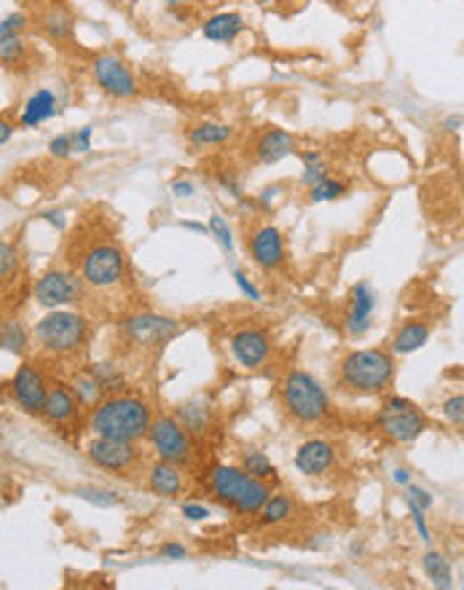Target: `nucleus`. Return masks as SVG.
Here are the masks:
<instances>
[{
  "instance_id": "1",
  "label": "nucleus",
  "mask_w": 464,
  "mask_h": 590,
  "mask_svg": "<svg viewBox=\"0 0 464 590\" xmlns=\"http://www.w3.org/2000/svg\"><path fill=\"white\" fill-rule=\"evenodd\" d=\"M150 427V408L137 395H113L102 398L89 419V430L97 438L126 440L137 443L148 435Z\"/></svg>"
},
{
  "instance_id": "2",
  "label": "nucleus",
  "mask_w": 464,
  "mask_h": 590,
  "mask_svg": "<svg viewBox=\"0 0 464 590\" xmlns=\"http://www.w3.org/2000/svg\"><path fill=\"white\" fill-rule=\"evenodd\" d=\"M395 379V360L384 349L349 352L339 365V381L344 389L357 395H379Z\"/></svg>"
},
{
  "instance_id": "3",
  "label": "nucleus",
  "mask_w": 464,
  "mask_h": 590,
  "mask_svg": "<svg viewBox=\"0 0 464 590\" xmlns=\"http://www.w3.org/2000/svg\"><path fill=\"white\" fill-rule=\"evenodd\" d=\"M210 489L215 494V500H220L223 505L239 510V513H258L266 500L271 497V489L266 481H258L253 475H247L239 467H228V465H218L210 470Z\"/></svg>"
},
{
  "instance_id": "4",
  "label": "nucleus",
  "mask_w": 464,
  "mask_h": 590,
  "mask_svg": "<svg viewBox=\"0 0 464 590\" xmlns=\"http://www.w3.org/2000/svg\"><path fill=\"white\" fill-rule=\"evenodd\" d=\"M32 336H35L38 346L51 352V355H73L86 344L89 322L75 312L54 309V312H48L46 317H40L35 322Z\"/></svg>"
},
{
  "instance_id": "5",
  "label": "nucleus",
  "mask_w": 464,
  "mask_h": 590,
  "mask_svg": "<svg viewBox=\"0 0 464 590\" xmlns=\"http://www.w3.org/2000/svg\"><path fill=\"white\" fill-rule=\"evenodd\" d=\"M282 400L288 414L301 422V424H317L320 419L328 416L331 411V398L322 389V384L306 373V371H293L288 373L285 384H282Z\"/></svg>"
},
{
  "instance_id": "6",
  "label": "nucleus",
  "mask_w": 464,
  "mask_h": 590,
  "mask_svg": "<svg viewBox=\"0 0 464 590\" xmlns=\"http://www.w3.org/2000/svg\"><path fill=\"white\" fill-rule=\"evenodd\" d=\"M376 424L379 430L395 440V443H414L425 430H427V419L425 414L408 400V398H390L382 408H379V416H376Z\"/></svg>"
},
{
  "instance_id": "7",
  "label": "nucleus",
  "mask_w": 464,
  "mask_h": 590,
  "mask_svg": "<svg viewBox=\"0 0 464 590\" xmlns=\"http://www.w3.org/2000/svg\"><path fill=\"white\" fill-rule=\"evenodd\" d=\"M156 451V457L161 462H169V465H188L193 459V443H191V435L185 432V427L172 419V416H159L156 422H150L148 427V435H145Z\"/></svg>"
},
{
  "instance_id": "8",
  "label": "nucleus",
  "mask_w": 464,
  "mask_h": 590,
  "mask_svg": "<svg viewBox=\"0 0 464 590\" xmlns=\"http://www.w3.org/2000/svg\"><path fill=\"white\" fill-rule=\"evenodd\" d=\"M126 261L116 244H94L81 258V282L89 287H113L124 279Z\"/></svg>"
},
{
  "instance_id": "9",
  "label": "nucleus",
  "mask_w": 464,
  "mask_h": 590,
  "mask_svg": "<svg viewBox=\"0 0 464 590\" xmlns=\"http://www.w3.org/2000/svg\"><path fill=\"white\" fill-rule=\"evenodd\" d=\"M32 295L40 306L46 309H62V306H70L81 298V279L70 271H62V269H51L46 271L35 287H32Z\"/></svg>"
},
{
  "instance_id": "10",
  "label": "nucleus",
  "mask_w": 464,
  "mask_h": 590,
  "mask_svg": "<svg viewBox=\"0 0 464 590\" xmlns=\"http://www.w3.org/2000/svg\"><path fill=\"white\" fill-rule=\"evenodd\" d=\"M121 333L134 346H159L177 333V322L161 314H134L121 322Z\"/></svg>"
},
{
  "instance_id": "11",
  "label": "nucleus",
  "mask_w": 464,
  "mask_h": 590,
  "mask_svg": "<svg viewBox=\"0 0 464 590\" xmlns=\"http://www.w3.org/2000/svg\"><path fill=\"white\" fill-rule=\"evenodd\" d=\"M86 457L105 473H113V475H126L137 459H140V451L134 449V443H126V440H110V438H97L86 446Z\"/></svg>"
},
{
  "instance_id": "12",
  "label": "nucleus",
  "mask_w": 464,
  "mask_h": 590,
  "mask_svg": "<svg viewBox=\"0 0 464 590\" xmlns=\"http://www.w3.org/2000/svg\"><path fill=\"white\" fill-rule=\"evenodd\" d=\"M91 73H94V81L99 83V89L116 99H129L140 91L134 75L129 73V67L118 56H110V54L94 56Z\"/></svg>"
},
{
  "instance_id": "13",
  "label": "nucleus",
  "mask_w": 464,
  "mask_h": 590,
  "mask_svg": "<svg viewBox=\"0 0 464 590\" xmlns=\"http://www.w3.org/2000/svg\"><path fill=\"white\" fill-rule=\"evenodd\" d=\"M46 379L43 373L35 368V365H19L13 379H11V395H13V403L24 411V414H32L38 416L43 411V400H46Z\"/></svg>"
},
{
  "instance_id": "14",
  "label": "nucleus",
  "mask_w": 464,
  "mask_h": 590,
  "mask_svg": "<svg viewBox=\"0 0 464 590\" xmlns=\"http://www.w3.org/2000/svg\"><path fill=\"white\" fill-rule=\"evenodd\" d=\"M231 355L236 357V363L242 368L255 371V368L269 363V357H271V338H269L266 330L245 328V330L231 336Z\"/></svg>"
},
{
  "instance_id": "15",
  "label": "nucleus",
  "mask_w": 464,
  "mask_h": 590,
  "mask_svg": "<svg viewBox=\"0 0 464 590\" xmlns=\"http://www.w3.org/2000/svg\"><path fill=\"white\" fill-rule=\"evenodd\" d=\"M376 312V293L368 282H357L349 295V314H347V333L365 336L374 325Z\"/></svg>"
},
{
  "instance_id": "16",
  "label": "nucleus",
  "mask_w": 464,
  "mask_h": 590,
  "mask_svg": "<svg viewBox=\"0 0 464 590\" xmlns=\"http://www.w3.org/2000/svg\"><path fill=\"white\" fill-rule=\"evenodd\" d=\"M333 465H336V446L328 440H306L296 451V470L304 473L306 478H320L331 473Z\"/></svg>"
},
{
  "instance_id": "17",
  "label": "nucleus",
  "mask_w": 464,
  "mask_h": 590,
  "mask_svg": "<svg viewBox=\"0 0 464 590\" xmlns=\"http://www.w3.org/2000/svg\"><path fill=\"white\" fill-rule=\"evenodd\" d=\"M250 258L261 269H277L285 258V239L282 231L274 226H263L250 239Z\"/></svg>"
},
{
  "instance_id": "18",
  "label": "nucleus",
  "mask_w": 464,
  "mask_h": 590,
  "mask_svg": "<svg viewBox=\"0 0 464 590\" xmlns=\"http://www.w3.org/2000/svg\"><path fill=\"white\" fill-rule=\"evenodd\" d=\"M56 113H59V99H56V94H54L51 89L43 86V89H38V91H32V94L27 97L24 110H21V115H19V124H21L24 129H35V126L51 121Z\"/></svg>"
},
{
  "instance_id": "19",
  "label": "nucleus",
  "mask_w": 464,
  "mask_h": 590,
  "mask_svg": "<svg viewBox=\"0 0 464 590\" xmlns=\"http://www.w3.org/2000/svg\"><path fill=\"white\" fill-rule=\"evenodd\" d=\"M78 400L75 395L70 392V387L64 384H54L48 392H46V400H43V416L51 422V424H67L78 416Z\"/></svg>"
},
{
  "instance_id": "20",
  "label": "nucleus",
  "mask_w": 464,
  "mask_h": 590,
  "mask_svg": "<svg viewBox=\"0 0 464 590\" xmlns=\"http://www.w3.org/2000/svg\"><path fill=\"white\" fill-rule=\"evenodd\" d=\"M293 153H296V137L285 129H269L266 134H261L255 145V158L261 164H277Z\"/></svg>"
},
{
  "instance_id": "21",
  "label": "nucleus",
  "mask_w": 464,
  "mask_h": 590,
  "mask_svg": "<svg viewBox=\"0 0 464 590\" xmlns=\"http://www.w3.org/2000/svg\"><path fill=\"white\" fill-rule=\"evenodd\" d=\"M148 486L153 494L164 497V500H172L183 492V473L177 465H169V462H156L150 470H148Z\"/></svg>"
},
{
  "instance_id": "22",
  "label": "nucleus",
  "mask_w": 464,
  "mask_h": 590,
  "mask_svg": "<svg viewBox=\"0 0 464 590\" xmlns=\"http://www.w3.org/2000/svg\"><path fill=\"white\" fill-rule=\"evenodd\" d=\"M245 30V19L239 13H215L204 21L202 32L207 40L212 43H231L234 38H239V32Z\"/></svg>"
},
{
  "instance_id": "23",
  "label": "nucleus",
  "mask_w": 464,
  "mask_h": 590,
  "mask_svg": "<svg viewBox=\"0 0 464 590\" xmlns=\"http://www.w3.org/2000/svg\"><path fill=\"white\" fill-rule=\"evenodd\" d=\"M430 341V325L422 320H408L392 338V352L395 355H411L419 352Z\"/></svg>"
},
{
  "instance_id": "24",
  "label": "nucleus",
  "mask_w": 464,
  "mask_h": 590,
  "mask_svg": "<svg viewBox=\"0 0 464 590\" xmlns=\"http://www.w3.org/2000/svg\"><path fill=\"white\" fill-rule=\"evenodd\" d=\"M231 134H234V129H231V126L207 121V124H199V126H193V129L188 132V142H191V145H196V148H215V145L228 142V140H231Z\"/></svg>"
},
{
  "instance_id": "25",
  "label": "nucleus",
  "mask_w": 464,
  "mask_h": 590,
  "mask_svg": "<svg viewBox=\"0 0 464 590\" xmlns=\"http://www.w3.org/2000/svg\"><path fill=\"white\" fill-rule=\"evenodd\" d=\"M27 54H30V46L27 40L19 35H3L0 38V67L5 70H21L27 64Z\"/></svg>"
},
{
  "instance_id": "26",
  "label": "nucleus",
  "mask_w": 464,
  "mask_h": 590,
  "mask_svg": "<svg viewBox=\"0 0 464 590\" xmlns=\"http://www.w3.org/2000/svg\"><path fill=\"white\" fill-rule=\"evenodd\" d=\"M422 567H425V575L430 577V583L438 590L454 588V575H451V564L443 553L438 551H430L425 559H422Z\"/></svg>"
},
{
  "instance_id": "27",
  "label": "nucleus",
  "mask_w": 464,
  "mask_h": 590,
  "mask_svg": "<svg viewBox=\"0 0 464 590\" xmlns=\"http://www.w3.org/2000/svg\"><path fill=\"white\" fill-rule=\"evenodd\" d=\"M40 27L51 40H67L73 35V16L64 8H51L48 13H43Z\"/></svg>"
},
{
  "instance_id": "28",
  "label": "nucleus",
  "mask_w": 464,
  "mask_h": 590,
  "mask_svg": "<svg viewBox=\"0 0 464 590\" xmlns=\"http://www.w3.org/2000/svg\"><path fill=\"white\" fill-rule=\"evenodd\" d=\"M298 156H301V161H304L301 183H304L306 188H312V185L322 183L325 177H331V175H328V161H325V156H322L320 150H301Z\"/></svg>"
},
{
  "instance_id": "29",
  "label": "nucleus",
  "mask_w": 464,
  "mask_h": 590,
  "mask_svg": "<svg viewBox=\"0 0 464 590\" xmlns=\"http://www.w3.org/2000/svg\"><path fill=\"white\" fill-rule=\"evenodd\" d=\"M70 392L75 395V400H78V406H97L99 400H102V389H99V384L94 381V376L89 373V371H83V373H78L75 379H73V384H70Z\"/></svg>"
},
{
  "instance_id": "30",
  "label": "nucleus",
  "mask_w": 464,
  "mask_h": 590,
  "mask_svg": "<svg viewBox=\"0 0 464 590\" xmlns=\"http://www.w3.org/2000/svg\"><path fill=\"white\" fill-rule=\"evenodd\" d=\"M177 422L185 427L188 435H202V432L210 427V408H204V406H199V403L180 406V411H177Z\"/></svg>"
},
{
  "instance_id": "31",
  "label": "nucleus",
  "mask_w": 464,
  "mask_h": 590,
  "mask_svg": "<svg viewBox=\"0 0 464 590\" xmlns=\"http://www.w3.org/2000/svg\"><path fill=\"white\" fill-rule=\"evenodd\" d=\"M258 513H261V524L263 526H277V524H282V521H288L293 516V502H290V497L277 494V497H269L266 505Z\"/></svg>"
},
{
  "instance_id": "32",
  "label": "nucleus",
  "mask_w": 464,
  "mask_h": 590,
  "mask_svg": "<svg viewBox=\"0 0 464 590\" xmlns=\"http://www.w3.org/2000/svg\"><path fill=\"white\" fill-rule=\"evenodd\" d=\"M89 373L94 376V381L99 384L102 392H121L126 387V379L124 373L113 365V363H94L89 368Z\"/></svg>"
},
{
  "instance_id": "33",
  "label": "nucleus",
  "mask_w": 464,
  "mask_h": 590,
  "mask_svg": "<svg viewBox=\"0 0 464 590\" xmlns=\"http://www.w3.org/2000/svg\"><path fill=\"white\" fill-rule=\"evenodd\" d=\"M0 349L11 352V355H24L27 349V330L19 320H8L0 328Z\"/></svg>"
},
{
  "instance_id": "34",
  "label": "nucleus",
  "mask_w": 464,
  "mask_h": 590,
  "mask_svg": "<svg viewBox=\"0 0 464 590\" xmlns=\"http://www.w3.org/2000/svg\"><path fill=\"white\" fill-rule=\"evenodd\" d=\"M242 470L258 481H269V478H277V470L271 465V459L261 451H247L245 459H242Z\"/></svg>"
},
{
  "instance_id": "35",
  "label": "nucleus",
  "mask_w": 464,
  "mask_h": 590,
  "mask_svg": "<svg viewBox=\"0 0 464 590\" xmlns=\"http://www.w3.org/2000/svg\"><path fill=\"white\" fill-rule=\"evenodd\" d=\"M347 193V185L341 180H333V177H325L322 183L312 185L309 188V199L314 204H322V201H333V199H341Z\"/></svg>"
},
{
  "instance_id": "36",
  "label": "nucleus",
  "mask_w": 464,
  "mask_h": 590,
  "mask_svg": "<svg viewBox=\"0 0 464 590\" xmlns=\"http://www.w3.org/2000/svg\"><path fill=\"white\" fill-rule=\"evenodd\" d=\"M207 228H210V236H215L218 239V244L231 255L234 252V231H231V226H228V220L223 218V215H210V223H207Z\"/></svg>"
},
{
  "instance_id": "37",
  "label": "nucleus",
  "mask_w": 464,
  "mask_h": 590,
  "mask_svg": "<svg viewBox=\"0 0 464 590\" xmlns=\"http://www.w3.org/2000/svg\"><path fill=\"white\" fill-rule=\"evenodd\" d=\"M75 494L97 508H116L121 502V497L110 489H97V486H83V489H75Z\"/></svg>"
},
{
  "instance_id": "38",
  "label": "nucleus",
  "mask_w": 464,
  "mask_h": 590,
  "mask_svg": "<svg viewBox=\"0 0 464 590\" xmlns=\"http://www.w3.org/2000/svg\"><path fill=\"white\" fill-rule=\"evenodd\" d=\"M19 266V252L11 242H0V279H8Z\"/></svg>"
},
{
  "instance_id": "39",
  "label": "nucleus",
  "mask_w": 464,
  "mask_h": 590,
  "mask_svg": "<svg viewBox=\"0 0 464 590\" xmlns=\"http://www.w3.org/2000/svg\"><path fill=\"white\" fill-rule=\"evenodd\" d=\"M406 500H408V505H414V508H419V510H433V505H435V497L427 492V489H422V486H414V483H408L406 486Z\"/></svg>"
},
{
  "instance_id": "40",
  "label": "nucleus",
  "mask_w": 464,
  "mask_h": 590,
  "mask_svg": "<svg viewBox=\"0 0 464 590\" xmlns=\"http://www.w3.org/2000/svg\"><path fill=\"white\" fill-rule=\"evenodd\" d=\"M24 27H27V13L13 11V13H8V16L0 19V38H3V35H19Z\"/></svg>"
},
{
  "instance_id": "41",
  "label": "nucleus",
  "mask_w": 464,
  "mask_h": 590,
  "mask_svg": "<svg viewBox=\"0 0 464 590\" xmlns=\"http://www.w3.org/2000/svg\"><path fill=\"white\" fill-rule=\"evenodd\" d=\"M231 277H234V282H236L239 293H242L247 301H261V290H258V285H253V279H250L245 271L234 269V271H231Z\"/></svg>"
},
{
  "instance_id": "42",
  "label": "nucleus",
  "mask_w": 464,
  "mask_h": 590,
  "mask_svg": "<svg viewBox=\"0 0 464 590\" xmlns=\"http://www.w3.org/2000/svg\"><path fill=\"white\" fill-rule=\"evenodd\" d=\"M443 414H446V419H449L454 427H462L464 424V398L462 395L449 398V400H446V406H443Z\"/></svg>"
},
{
  "instance_id": "43",
  "label": "nucleus",
  "mask_w": 464,
  "mask_h": 590,
  "mask_svg": "<svg viewBox=\"0 0 464 590\" xmlns=\"http://www.w3.org/2000/svg\"><path fill=\"white\" fill-rule=\"evenodd\" d=\"M48 153L54 158H67L73 153V137L70 134H56L51 142H48Z\"/></svg>"
},
{
  "instance_id": "44",
  "label": "nucleus",
  "mask_w": 464,
  "mask_h": 590,
  "mask_svg": "<svg viewBox=\"0 0 464 590\" xmlns=\"http://www.w3.org/2000/svg\"><path fill=\"white\" fill-rule=\"evenodd\" d=\"M91 134H94V126H81L73 137V153H89L91 150Z\"/></svg>"
},
{
  "instance_id": "45",
  "label": "nucleus",
  "mask_w": 464,
  "mask_h": 590,
  "mask_svg": "<svg viewBox=\"0 0 464 590\" xmlns=\"http://www.w3.org/2000/svg\"><path fill=\"white\" fill-rule=\"evenodd\" d=\"M411 508V521H414V526H417V532H419V537H422V543H433V532H430V526H427V516H425V510H419V508H414V505H408Z\"/></svg>"
},
{
  "instance_id": "46",
  "label": "nucleus",
  "mask_w": 464,
  "mask_h": 590,
  "mask_svg": "<svg viewBox=\"0 0 464 590\" xmlns=\"http://www.w3.org/2000/svg\"><path fill=\"white\" fill-rule=\"evenodd\" d=\"M172 193L177 196V199H191L193 193H196V185L191 183V180H183V177H177V180H172Z\"/></svg>"
},
{
  "instance_id": "47",
  "label": "nucleus",
  "mask_w": 464,
  "mask_h": 590,
  "mask_svg": "<svg viewBox=\"0 0 464 590\" xmlns=\"http://www.w3.org/2000/svg\"><path fill=\"white\" fill-rule=\"evenodd\" d=\"M183 516L188 518V521H196V524H202V521H207L210 518V510L204 508V505H183Z\"/></svg>"
},
{
  "instance_id": "48",
  "label": "nucleus",
  "mask_w": 464,
  "mask_h": 590,
  "mask_svg": "<svg viewBox=\"0 0 464 590\" xmlns=\"http://www.w3.org/2000/svg\"><path fill=\"white\" fill-rule=\"evenodd\" d=\"M185 556H188V551H185L180 543H167V545H161V559L180 561V559H185Z\"/></svg>"
},
{
  "instance_id": "49",
  "label": "nucleus",
  "mask_w": 464,
  "mask_h": 590,
  "mask_svg": "<svg viewBox=\"0 0 464 590\" xmlns=\"http://www.w3.org/2000/svg\"><path fill=\"white\" fill-rule=\"evenodd\" d=\"M218 183H220V185H223V188H226L231 196H236V199H239V196H245V193H242V183H239L234 175H220V180H218Z\"/></svg>"
},
{
  "instance_id": "50",
  "label": "nucleus",
  "mask_w": 464,
  "mask_h": 590,
  "mask_svg": "<svg viewBox=\"0 0 464 590\" xmlns=\"http://www.w3.org/2000/svg\"><path fill=\"white\" fill-rule=\"evenodd\" d=\"M279 193H282V188H279V185H271V188H266V191L261 193V199H258L255 204H258L261 209H269V207L274 204V199H277Z\"/></svg>"
},
{
  "instance_id": "51",
  "label": "nucleus",
  "mask_w": 464,
  "mask_h": 590,
  "mask_svg": "<svg viewBox=\"0 0 464 590\" xmlns=\"http://www.w3.org/2000/svg\"><path fill=\"white\" fill-rule=\"evenodd\" d=\"M43 220H48L56 231H62V228L67 226V220H64V215H62L59 209H46V212H43Z\"/></svg>"
},
{
  "instance_id": "52",
  "label": "nucleus",
  "mask_w": 464,
  "mask_h": 590,
  "mask_svg": "<svg viewBox=\"0 0 464 590\" xmlns=\"http://www.w3.org/2000/svg\"><path fill=\"white\" fill-rule=\"evenodd\" d=\"M11 137H13V124L5 121V118H0V148H3Z\"/></svg>"
},
{
  "instance_id": "53",
  "label": "nucleus",
  "mask_w": 464,
  "mask_h": 590,
  "mask_svg": "<svg viewBox=\"0 0 464 590\" xmlns=\"http://www.w3.org/2000/svg\"><path fill=\"white\" fill-rule=\"evenodd\" d=\"M392 481H395L398 486H408V483H411V473H408L406 467H398V470L392 473Z\"/></svg>"
},
{
  "instance_id": "54",
  "label": "nucleus",
  "mask_w": 464,
  "mask_h": 590,
  "mask_svg": "<svg viewBox=\"0 0 464 590\" xmlns=\"http://www.w3.org/2000/svg\"><path fill=\"white\" fill-rule=\"evenodd\" d=\"M462 126V115H449L446 121H443V129L446 132H457Z\"/></svg>"
},
{
  "instance_id": "55",
  "label": "nucleus",
  "mask_w": 464,
  "mask_h": 590,
  "mask_svg": "<svg viewBox=\"0 0 464 590\" xmlns=\"http://www.w3.org/2000/svg\"><path fill=\"white\" fill-rule=\"evenodd\" d=\"M183 228H188V231H196V234H210V228H207V226H202V223H193V220H183Z\"/></svg>"
},
{
  "instance_id": "56",
  "label": "nucleus",
  "mask_w": 464,
  "mask_h": 590,
  "mask_svg": "<svg viewBox=\"0 0 464 590\" xmlns=\"http://www.w3.org/2000/svg\"><path fill=\"white\" fill-rule=\"evenodd\" d=\"M183 3H185V0H167L169 8H177V5H183Z\"/></svg>"
}]
</instances>
